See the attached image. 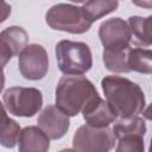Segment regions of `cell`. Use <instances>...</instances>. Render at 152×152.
I'll return each instance as SVG.
<instances>
[{"label": "cell", "mask_w": 152, "mask_h": 152, "mask_svg": "<svg viewBox=\"0 0 152 152\" xmlns=\"http://www.w3.org/2000/svg\"><path fill=\"white\" fill-rule=\"evenodd\" d=\"M101 87L106 101L120 119L138 116L145 106V94L142 89L133 81L116 75L104 76Z\"/></svg>", "instance_id": "6da1fadb"}, {"label": "cell", "mask_w": 152, "mask_h": 152, "mask_svg": "<svg viewBox=\"0 0 152 152\" xmlns=\"http://www.w3.org/2000/svg\"><path fill=\"white\" fill-rule=\"evenodd\" d=\"M99 95L84 76H63L56 87V107L68 116H76Z\"/></svg>", "instance_id": "7a4b0ae2"}, {"label": "cell", "mask_w": 152, "mask_h": 152, "mask_svg": "<svg viewBox=\"0 0 152 152\" xmlns=\"http://www.w3.org/2000/svg\"><path fill=\"white\" fill-rule=\"evenodd\" d=\"M59 70L65 76H81L93 66V56L89 46L82 42L61 40L55 48Z\"/></svg>", "instance_id": "3957f363"}, {"label": "cell", "mask_w": 152, "mask_h": 152, "mask_svg": "<svg viewBox=\"0 0 152 152\" xmlns=\"http://www.w3.org/2000/svg\"><path fill=\"white\" fill-rule=\"evenodd\" d=\"M46 24L57 31L82 34L91 27L93 23L86 17L81 7L72 4H56L45 14Z\"/></svg>", "instance_id": "277c9868"}, {"label": "cell", "mask_w": 152, "mask_h": 152, "mask_svg": "<svg viewBox=\"0 0 152 152\" xmlns=\"http://www.w3.org/2000/svg\"><path fill=\"white\" fill-rule=\"evenodd\" d=\"M43 106L42 91L37 88L12 87L4 94V107L15 116L32 118Z\"/></svg>", "instance_id": "5b68a950"}, {"label": "cell", "mask_w": 152, "mask_h": 152, "mask_svg": "<svg viewBox=\"0 0 152 152\" xmlns=\"http://www.w3.org/2000/svg\"><path fill=\"white\" fill-rule=\"evenodd\" d=\"M115 135L109 127H93L83 125L77 128L72 138L76 152H109L115 144Z\"/></svg>", "instance_id": "8992f818"}, {"label": "cell", "mask_w": 152, "mask_h": 152, "mask_svg": "<svg viewBox=\"0 0 152 152\" xmlns=\"http://www.w3.org/2000/svg\"><path fill=\"white\" fill-rule=\"evenodd\" d=\"M18 65L24 78L31 81L42 80L49 70L48 52L40 44H28L19 53Z\"/></svg>", "instance_id": "52a82bcc"}, {"label": "cell", "mask_w": 152, "mask_h": 152, "mask_svg": "<svg viewBox=\"0 0 152 152\" xmlns=\"http://www.w3.org/2000/svg\"><path fill=\"white\" fill-rule=\"evenodd\" d=\"M99 37L104 49H126L132 40L128 24L116 17L104 20L99 27Z\"/></svg>", "instance_id": "ba28073f"}, {"label": "cell", "mask_w": 152, "mask_h": 152, "mask_svg": "<svg viewBox=\"0 0 152 152\" xmlns=\"http://www.w3.org/2000/svg\"><path fill=\"white\" fill-rule=\"evenodd\" d=\"M37 124L46 137L52 140L63 138L70 126L69 116L53 104H49L42 110L37 119Z\"/></svg>", "instance_id": "9c48e42d"}, {"label": "cell", "mask_w": 152, "mask_h": 152, "mask_svg": "<svg viewBox=\"0 0 152 152\" xmlns=\"http://www.w3.org/2000/svg\"><path fill=\"white\" fill-rule=\"evenodd\" d=\"M82 114L87 125L97 127V128L108 127L118 118L114 110L112 109V107L108 104V102L101 99L100 96L93 100L82 110Z\"/></svg>", "instance_id": "30bf717a"}, {"label": "cell", "mask_w": 152, "mask_h": 152, "mask_svg": "<svg viewBox=\"0 0 152 152\" xmlns=\"http://www.w3.org/2000/svg\"><path fill=\"white\" fill-rule=\"evenodd\" d=\"M18 147L19 152H48L50 139L38 126H27L20 132Z\"/></svg>", "instance_id": "8fae6325"}, {"label": "cell", "mask_w": 152, "mask_h": 152, "mask_svg": "<svg viewBox=\"0 0 152 152\" xmlns=\"http://www.w3.org/2000/svg\"><path fill=\"white\" fill-rule=\"evenodd\" d=\"M0 40L11 50L12 55H19L28 43L27 32L20 26H10L0 32Z\"/></svg>", "instance_id": "7c38bea8"}, {"label": "cell", "mask_w": 152, "mask_h": 152, "mask_svg": "<svg viewBox=\"0 0 152 152\" xmlns=\"http://www.w3.org/2000/svg\"><path fill=\"white\" fill-rule=\"evenodd\" d=\"M127 63L131 71L150 75L152 72V51L142 48H129Z\"/></svg>", "instance_id": "4fadbf2b"}, {"label": "cell", "mask_w": 152, "mask_h": 152, "mask_svg": "<svg viewBox=\"0 0 152 152\" xmlns=\"http://www.w3.org/2000/svg\"><path fill=\"white\" fill-rule=\"evenodd\" d=\"M112 132L118 139L126 137V135H133V134L144 137L146 133V124H145V120L140 116L119 119L114 124Z\"/></svg>", "instance_id": "5bb4252c"}, {"label": "cell", "mask_w": 152, "mask_h": 152, "mask_svg": "<svg viewBox=\"0 0 152 152\" xmlns=\"http://www.w3.org/2000/svg\"><path fill=\"white\" fill-rule=\"evenodd\" d=\"M151 19L152 15H148L146 18L132 15L128 18L127 24L137 44H141L145 46L151 45Z\"/></svg>", "instance_id": "9a60e30c"}, {"label": "cell", "mask_w": 152, "mask_h": 152, "mask_svg": "<svg viewBox=\"0 0 152 152\" xmlns=\"http://www.w3.org/2000/svg\"><path fill=\"white\" fill-rule=\"evenodd\" d=\"M131 45L126 49H113V50H103L102 57L104 66L113 72H129L127 55Z\"/></svg>", "instance_id": "2e32d148"}, {"label": "cell", "mask_w": 152, "mask_h": 152, "mask_svg": "<svg viewBox=\"0 0 152 152\" xmlns=\"http://www.w3.org/2000/svg\"><path fill=\"white\" fill-rule=\"evenodd\" d=\"M119 6V2L115 0H94L84 2L81 8L84 12L86 17L90 23L99 20L100 18L114 12Z\"/></svg>", "instance_id": "e0dca14e"}, {"label": "cell", "mask_w": 152, "mask_h": 152, "mask_svg": "<svg viewBox=\"0 0 152 152\" xmlns=\"http://www.w3.org/2000/svg\"><path fill=\"white\" fill-rule=\"evenodd\" d=\"M20 132L21 129L19 124L10 118L0 129V145L6 148H13L18 144Z\"/></svg>", "instance_id": "ac0fdd59"}, {"label": "cell", "mask_w": 152, "mask_h": 152, "mask_svg": "<svg viewBox=\"0 0 152 152\" xmlns=\"http://www.w3.org/2000/svg\"><path fill=\"white\" fill-rule=\"evenodd\" d=\"M115 152H145L144 137L133 134L120 138Z\"/></svg>", "instance_id": "d6986e66"}, {"label": "cell", "mask_w": 152, "mask_h": 152, "mask_svg": "<svg viewBox=\"0 0 152 152\" xmlns=\"http://www.w3.org/2000/svg\"><path fill=\"white\" fill-rule=\"evenodd\" d=\"M13 57L11 50L0 40V71L4 70L6 64L10 62V59Z\"/></svg>", "instance_id": "ffe728a7"}, {"label": "cell", "mask_w": 152, "mask_h": 152, "mask_svg": "<svg viewBox=\"0 0 152 152\" xmlns=\"http://www.w3.org/2000/svg\"><path fill=\"white\" fill-rule=\"evenodd\" d=\"M11 14V5L0 0V24L4 23Z\"/></svg>", "instance_id": "44dd1931"}, {"label": "cell", "mask_w": 152, "mask_h": 152, "mask_svg": "<svg viewBox=\"0 0 152 152\" xmlns=\"http://www.w3.org/2000/svg\"><path fill=\"white\" fill-rule=\"evenodd\" d=\"M8 116H7V114H6V110H5V107H4V104L0 102V129H1V127L8 121Z\"/></svg>", "instance_id": "7402d4cb"}, {"label": "cell", "mask_w": 152, "mask_h": 152, "mask_svg": "<svg viewBox=\"0 0 152 152\" xmlns=\"http://www.w3.org/2000/svg\"><path fill=\"white\" fill-rule=\"evenodd\" d=\"M4 86H5V75L4 71H0V93L4 89Z\"/></svg>", "instance_id": "603a6c76"}, {"label": "cell", "mask_w": 152, "mask_h": 152, "mask_svg": "<svg viewBox=\"0 0 152 152\" xmlns=\"http://www.w3.org/2000/svg\"><path fill=\"white\" fill-rule=\"evenodd\" d=\"M59 152H76L75 150H71V148H64V150H61Z\"/></svg>", "instance_id": "cb8c5ba5"}]
</instances>
